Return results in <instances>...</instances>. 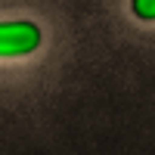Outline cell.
<instances>
[{
	"label": "cell",
	"mask_w": 155,
	"mask_h": 155,
	"mask_svg": "<svg viewBox=\"0 0 155 155\" xmlns=\"http://www.w3.org/2000/svg\"><path fill=\"white\" fill-rule=\"evenodd\" d=\"M134 16L140 19H155V0H134Z\"/></svg>",
	"instance_id": "2"
},
{
	"label": "cell",
	"mask_w": 155,
	"mask_h": 155,
	"mask_svg": "<svg viewBox=\"0 0 155 155\" xmlns=\"http://www.w3.org/2000/svg\"><path fill=\"white\" fill-rule=\"evenodd\" d=\"M37 47H41V28L34 22H0V56H25Z\"/></svg>",
	"instance_id": "1"
}]
</instances>
